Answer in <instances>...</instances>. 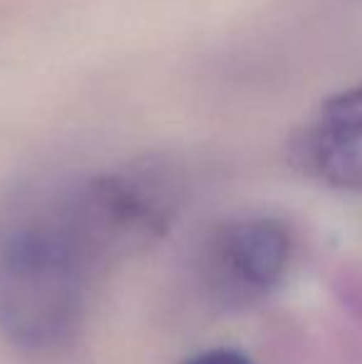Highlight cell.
<instances>
[{
  "label": "cell",
  "instance_id": "cell-1",
  "mask_svg": "<svg viewBox=\"0 0 362 364\" xmlns=\"http://www.w3.org/2000/svg\"><path fill=\"white\" fill-rule=\"evenodd\" d=\"M179 183L161 166H127L20 188L0 206V332L20 350L65 345L97 278L164 233Z\"/></svg>",
  "mask_w": 362,
  "mask_h": 364
},
{
  "label": "cell",
  "instance_id": "cell-2",
  "mask_svg": "<svg viewBox=\"0 0 362 364\" xmlns=\"http://www.w3.org/2000/svg\"><path fill=\"white\" fill-rule=\"evenodd\" d=\"M293 240L273 216L248 213L218 223L203 240L196 275L216 310L241 312L268 300L288 273Z\"/></svg>",
  "mask_w": 362,
  "mask_h": 364
},
{
  "label": "cell",
  "instance_id": "cell-3",
  "mask_svg": "<svg viewBox=\"0 0 362 364\" xmlns=\"http://www.w3.org/2000/svg\"><path fill=\"white\" fill-rule=\"evenodd\" d=\"M293 156L328 186L362 191V85L320 107L295 139Z\"/></svg>",
  "mask_w": 362,
  "mask_h": 364
},
{
  "label": "cell",
  "instance_id": "cell-4",
  "mask_svg": "<svg viewBox=\"0 0 362 364\" xmlns=\"http://www.w3.org/2000/svg\"><path fill=\"white\" fill-rule=\"evenodd\" d=\"M186 364H253L243 352L231 350V347H216V350H203L193 355Z\"/></svg>",
  "mask_w": 362,
  "mask_h": 364
}]
</instances>
